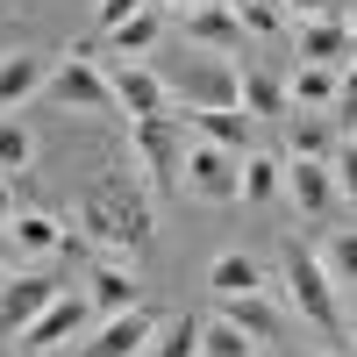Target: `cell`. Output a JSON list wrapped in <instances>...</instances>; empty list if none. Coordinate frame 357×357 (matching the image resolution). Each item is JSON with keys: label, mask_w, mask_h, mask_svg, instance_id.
Masks as SVG:
<instances>
[{"label": "cell", "mask_w": 357, "mask_h": 357, "mask_svg": "<svg viewBox=\"0 0 357 357\" xmlns=\"http://www.w3.org/2000/svg\"><path fill=\"white\" fill-rule=\"evenodd\" d=\"M158 79L172 86L178 107H243V72H236V57H222V50L178 43L172 57H158Z\"/></svg>", "instance_id": "1"}, {"label": "cell", "mask_w": 357, "mask_h": 357, "mask_svg": "<svg viewBox=\"0 0 357 357\" xmlns=\"http://www.w3.org/2000/svg\"><path fill=\"white\" fill-rule=\"evenodd\" d=\"M186 107L172 114H143V122H129V151L143 165V178H151V193H186Z\"/></svg>", "instance_id": "2"}, {"label": "cell", "mask_w": 357, "mask_h": 357, "mask_svg": "<svg viewBox=\"0 0 357 357\" xmlns=\"http://www.w3.org/2000/svg\"><path fill=\"white\" fill-rule=\"evenodd\" d=\"M286 293H293V307H301V321H314V329H343V307H336V279H329V264H321L314 250H286Z\"/></svg>", "instance_id": "3"}, {"label": "cell", "mask_w": 357, "mask_h": 357, "mask_svg": "<svg viewBox=\"0 0 357 357\" xmlns=\"http://www.w3.org/2000/svg\"><path fill=\"white\" fill-rule=\"evenodd\" d=\"M186 193L193 200H215V207L243 200V158L222 151V143H207V136H193L186 143Z\"/></svg>", "instance_id": "4"}, {"label": "cell", "mask_w": 357, "mask_h": 357, "mask_svg": "<svg viewBox=\"0 0 357 357\" xmlns=\"http://www.w3.org/2000/svg\"><path fill=\"white\" fill-rule=\"evenodd\" d=\"M43 93L57 100V107H72V114H114V79L93 65V57H65V65H50V86Z\"/></svg>", "instance_id": "5"}, {"label": "cell", "mask_w": 357, "mask_h": 357, "mask_svg": "<svg viewBox=\"0 0 357 357\" xmlns=\"http://www.w3.org/2000/svg\"><path fill=\"white\" fill-rule=\"evenodd\" d=\"M107 79H114V107H122L129 122H143V114H172V107H178V100H172V86L158 79V65L114 57V65H107Z\"/></svg>", "instance_id": "6"}, {"label": "cell", "mask_w": 357, "mask_h": 357, "mask_svg": "<svg viewBox=\"0 0 357 357\" xmlns=\"http://www.w3.org/2000/svg\"><path fill=\"white\" fill-rule=\"evenodd\" d=\"M93 193H100V200L114 207V215H122V229L136 236V250H143V243L158 236V215H151V178H136V172L122 165V172H107Z\"/></svg>", "instance_id": "7"}, {"label": "cell", "mask_w": 357, "mask_h": 357, "mask_svg": "<svg viewBox=\"0 0 357 357\" xmlns=\"http://www.w3.org/2000/svg\"><path fill=\"white\" fill-rule=\"evenodd\" d=\"M158 321H165V314H151V307H122V314H107V321H100V336L86 343L79 357H151Z\"/></svg>", "instance_id": "8"}, {"label": "cell", "mask_w": 357, "mask_h": 357, "mask_svg": "<svg viewBox=\"0 0 357 357\" xmlns=\"http://www.w3.org/2000/svg\"><path fill=\"white\" fill-rule=\"evenodd\" d=\"M178 29H186V43H200V50H222V57H236L243 50V15L229 8V0H200V8H186L178 15Z\"/></svg>", "instance_id": "9"}, {"label": "cell", "mask_w": 357, "mask_h": 357, "mask_svg": "<svg viewBox=\"0 0 357 357\" xmlns=\"http://www.w3.org/2000/svg\"><path fill=\"white\" fill-rule=\"evenodd\" d=\"M57 293H65V279H50V272H15L8 286H0V329L8 336H22L29 321H36Z\"/></svg>", "instance_id": "10"}, {"label": "cell", "mask_w": 357, "mask_h": 357, "mask_svg": "<svg viewBox=\"0 0 357 357\" xmlns=\"http://www.w3.org/2000/svg\"><path fill=\"white\" fill-rule=\"evenodd\" d=\"M86 314H93V301H86V293H57V301L22 329V357H43V350L65 343V336H79V329H86Z\"/></svg>", "instance_id": "11"}, {"label": "cell", "mask_w": 357, "mask_h": 357, "mask_svg": "<svg viewBox=\"0 0 357 357\" xmlns=\"http://www.w3.org/2000/svg\"><path fill=\"white\" fill-rule=\"evenodd\" d=\"M293 50H301V65H350L357 36L343 15H314V22H293Z\"/></svg>", "instance_id": "12"}, {"label": "cell", "mask_w": 357, "mask_h": 357, "mask_svg": "<svg viewBox=\"0 0 357 357\" xmlns=\"http://www.w3.org/2000/svg\"><path fill=\"white\" fill-rule=\"evenodd\" d=\"M8 236H15V250H22V257H65V250H79V243H86V236H72L57 215H43V207L15 215V222H8Z\"/></svg>", "instance_id": "13"}, {"label": "cell", "mask_w": 357, "mask_h": 357, "mask_svg": "<svg viewBox=\"0 0 357 357\" xmlns=\"http://www.w3.org/2000/svg\"><path fill=\"white\" fill-rule=\"evenodd\" d=\"M50 86V57L43 50H8L0 57V114H15L22 100H36Z\"/></svg>", "instance_id": "14"}, {"label": "cell", "mask_w": 357, "mask_h": 357, "mask_svg": "<svg viewBox=\"0 0 357 357\" xmlns=\"http://www.w3.org/2000/svg\"><path fill=\"white\" fill-rule=\"evenodd\" d=\"M286 200L301 207V215H329L336 207V172L321 158H286Z\"/></svg>", "instance_id": "15"}, {"label": "cell", "mask_w": 357, "mask_h": 357, "mask_svg": "<svg viewBox=\"0 0 357 357\" xmlns=\"http://www.w3.org/2000/svg\"><path fill=\"white\" fill-rule=\"evenodd\" d=\"M286 158H321L329 165L336 158V122L321 107H293L286 114Z\"/></svg>", "instance_id": "16"}, {"label": "cell", "mask_w": 357, "mask_h": 357, "mask_svg": "<svg viewBox=\"0 0 357 357\" xmlns=\"http://www.w3.org/2000/svg\"><path fill=\"white\" fill-rule=\"evenodd\" d=\"M250 122L257 114H243V107H186V129L207 136V143H222V151H236V158L250 151Z\"/></svg>", "instance_id": "17"}, {"label": "cell", "mask_w": 357, "mask_h": 357, "mask_svg": "<svg viewBox=\"0 0 357 357\" xmlns=\"http://www.w3.org/2000/svg\"><path fill=\"white\" fill-rule=\"evenodd\" d=\"M222 314H229L250 343H272V336L286 329V314H279V301H272L264 286H257V293H229V301H222Z\"/></svg>", "instance_id": "18"}, {"label": "cell", "mask_w": 357, "mask_h": 357, "mask_svg": "<svg viewBox=\"0 0 357 357\" xmlns=\"http://www.w3.org/2000/svg\"><path fill=\"white\" fill-rule=\"evenodd\" d=\"M72 222H79V236H86L93 250H136V236L122 229V215H114L100 193H86V200L72 207Z\"/></svg>", "instance_id": "19"}, {"label": "cell", "mask_w": 357, "mask_h": 357, "mask_svg": "<svg viewBox=\"0 0 357 357\" xmlns=\"http://www.w3.org/2000/svg\"><path fill=\"white\" fill-rule=\"evenodd\" d=\"M86 301H93L100 314H122V307H143V286L129 264H100L93 279H86Z\"/></svg>", "instance_id": "20"}, {"label": "cell", "mask_w": 357, "mask_h": 357, "mask_svg": "<svg viewBox=\"0 0 357 357\" xmlns=\"http://www.w3.org/2000/svg\"><path fill=\"white\" fill-rule=\"evenodd\" d=\"M286 93H293V107H321V114H336V65H293Z\"/></svg>", "instance_id": "21"}, {"label": "cell", "mask_w": 357, "mask_h": 357, "mask_svg": "<svg viewBox=\"0 0 357 357\" xmlns=\"http://www.w3.org/2000/svg\"><path fill=\"white\" fill-rule=\"evenodd\" d=\"M286 193V158H272V151H243V200H279Z\"/></svg>", "instance_id": "22"}, {"label": "cell", "mask_w": 357, "mask_h": 357, "mask_svg": "<svg viewBox=\"0 0 357 357\" xmlns=\"http://www.w3.org/2000/svg\"><path fill=\"white\" fill-rule=\"evenodd\" d=\"M158 36H165V8H143V15H129L122 29H107L114 57H143V50H158Z\"/></svg>", "instance_id": "23"}, {"label": "cell", "mask_w": 357, "mask_h": 357, "mask_svg": "<svg viewBox=\"0 0 357 357\" xmlns=\"http://www.w3.org/2000/svg\"><path fill=\"white\" fill-rule=\"evenodd\" d=\"M207 286H215L222 301H229V293H257V286H264V272H257V257H243V250H222L215 264H207Z\"/></svg>", "instance_id": "24"}, {"label": "cell", "mask_w": 357, "mask_h": 357, "mask_svg": "<svg viewBox=\"0 0 357 357\" xmlns=\"http://www.w3.org/2000/svg\"><path fill=\"white\" fill-rule=\"evenodd\" d=\"M200 314H165L158 336H151V357H200Z\"/></svg>", "instance_id": "25"}, {"label": "cell", "mask_w": 357, "mask_h": 357, "mask_svg": "<svg viewBox=\"0 0 357 357\" xmlns=\"http://www.w3.org/2000/svg\"><path fill=\"white\" fill-rule=\"evenodd\" d=\"M243 114H293V93H286V79H272V72L243 65Z\"/></svg>", "instance_id": "26"}, {"label": "cell", "mask_w": 357, "mask_h": 357, "mask_svg": "<svg viewBox=\"0 0 357 357\" xmlns=\"http://www.w3.org/2000/svg\"><path fill=\"white\" fill-rule=\"evenodd\" d=\"M29 158H36V136H29L15 114H0V172L22 178V172H29Z\"/></svg>", "instance_id": "27"}, {"label": "cell", "mask_w": 357, "mask_h": 357, "mask_svg": "<svg viewBox=\"0 0 357 357\" xmlns=\"http://www.w3.org/2000/svg\"><path fill=\"white\" fill-rule=\"evenodd\" d=\"M250 350H257V343H250L243 329H236L229 314H215V321L200 329V357H250Z\"/></svg>", "instance_id": "28"}, {"label": "cell", "mask_w": 357, "mask_h": 357, "mask_svg": "<svg viewBox=\"0 0 357 357\" xmlns=\"http://www.w3.org/2000/svg\"><path fill=\"white\" fill-rule=\"evenodd\" d=\"M321 264H329L336 286H357V229H336L329 243H321Z\"/></svg>", "instance_id": "29"}, {"label": "cell", "mask_w": 357, "mask_h": 357, "mask_svg": "<svg viewBox=\"0 0 357 357\" xmlns=\"http://www.w3.org/2000/svg\"><path fill=\"white\" fill-rule=\"evenodd\" d=\"M229 8L243 15V29H250V36H279V29L293 22V15H286V0H229Z\"/></svg>", "instance_id": "30"}, {"label": "cell", "mask_w": 357, "mask_h": 357, "mask_svg": "<svg viewBox=\"0 0 357 357\" xmlns=\"http://www.w3.org/2000/svg\"><path fill=\"white\" fill-rule=\"evenodd\" d=\"M329 172H336V200H343V207H357V143H336Z\"/></svg>", "instance_id": "31"}, {"label": "cell", "mask_w": 357, "mask_h": 357, "mask_svg": "<svg viewBox=\"0 0 357 357\" xmlns=\"http://www.w3.org/2000/svg\"><path fill=\"white\" fill-rule=\"evenodd\" d=\"M143 8H158V0H100L93 22H100V29H122V22H129V15H143Z\"/></svg>", "instance_id": "32"}, {"label": "cell", "mask_w": 357, "mask_h": 357, "mask_svg": "<svg viewBox=\"0 0 357 357\" xmlns=\"http://www.w3.org/2000/svg\"><path fill=\"white\" fill-rule=\"evenodd\" d=\"M293 22H314V15H336V0H286Z\"/></svg>", "instance_id": "33"}, {"label": "cell", "mask_w": 357, "mask_h": 357, "mask_svg": "<svg viewBox=\"0 0 357 357\" xmlns=\"http://www.w3.org/2000/svg\"><path fill=\"white\" fill-rule=\"evenodd\" d=\"M15 222V193H8V172H0V229Z\"/></svg>", "instance_id": "34"}, {"label": "cell", "mask_w": 357, "mask_h": 357, "mask_svg": "<svg viewBox=\"0 0 357 357\" xmlns=\"http://www.w3.org/2000/svg\"><path fill=\"white\" fill-rule=\"evenodd\" d=\"M15 257H22V250H15V236L0 229V272H15Z\"/></svg>", "instance_id": "35"}, {"label": "cell", "mask_w": 357, "mask_h": 357, "mask_svg": "<svg viewBox=\"0 0 357 357\" xmlns=\"http://www.w3.org/2000/svg\"><path fill=\"white\" fill-rule=\"evenodd\" d=\"M158 8H178V15H186V8H200V0H158Z\"/></svg>", "instance_id": "36"}, {"label": "cell", "mask_w": 357, "mask_h": 357, "mask_svg": "<svg viewBox=\"0 0 357 357\" xmlns=\"http://www.w3.org/2000/svg\"><path fill=\"white\" fill-rule=\"evenodd\" d=\"M343 22H350V36H357V8H350V15H343Z\"/></svg>", "instance_id": "37"}, {"label": "cell", "mask_w": 357, "mask_h": 357, "mask_svg": "<svg viewBox=\"0 0 357 357\" xmlns=\"http://www.w3.org/2000/svg\"><path fill=\"white\" fill-rule=\"evenodd\" d=\"M307 357H329V350H307Z\"/></svg>", "instance_id": "38"}, {"label": "cell", "mask_w": 357, "mask_h": 357, "mask_svg": "<svg viewBox=\"0 0 357 357\" xmlns=\"http://www.w3.org/2000/svg\"><path fill=\"white\" fill-rule=\"evenodd\" d=\"M350 357H357V350H350Z\"/></svg>", "instance_id": "39"}]
</instances>
